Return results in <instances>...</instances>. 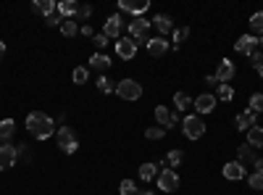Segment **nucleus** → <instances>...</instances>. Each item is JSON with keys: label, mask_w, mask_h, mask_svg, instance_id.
Instances as JSON below:
<instances>
[{"label": "nucleus", "mask_w": 263, "mask_h": 195, "mask_svg": "<svg viewBox=\"0 0 263 195\" xmlns=\"http://www.w3.org/2000/svg\"><path fill=\"white\" fill-rule=\"evenodd\" d=\"M55 24H63L61 13H53V16H48V27H55Z\"/></svg>", "instance_id": "obj_41"}, {"label": "nucleus", "mask_w": 263, "mask_h": 195, "mask_svg": "<svg viewBox=\"0 0 263 195\" xmlns=\"http://www.w3.org/2000/svg\"><path fill=\"white\" fill-rule=\"evenodd\" d=\"M248 185H250V190H263V174L260 171H253L248 177Z\"/></svg>", "instance_id": "obj_35"}, {"label": "nucleus", "mask_w": 263, "mask_h": 195, "mask_svg": "<svg viewBox=\"0 0 263 195\" xmlns=\"http://www.w3.org/2000/svg\"><path fill=\"white\" fill-rule=\"evenodd\" d=\"M150 24L153 21H147V19H142V16H137V19H132L129 21V37L132 40H140V42H145L147 45V32H150Z\"/></svg>", "instance_id": "obj_4"}, {"label": "nucleus", "mask_w": 263, "mask_h": 195, "mask_svg": "<svg viewBox=\"0 0 263 195\" xmlns=\"http://www.w3.org/2000/svg\"><path fill=\"white\" fill-rule=\"evenodd\" d=\"M156 119H158V127H163V129L177 127V121H179L177 111H171V108H166V105H156Z\"/></svg>", "instance_id": "obj_7"}, {"label": "nucleus", "mask_w": 263, "mask_h": 195, "mask_svg": "<svg viewBox=\"0 0 263 195\" xmlns=\"http://www.w3.org/2000/svg\"><path fill=\"white\" fill-rule=\"evenodd\" d=\"M116 53H119V58L132 61V58L137 56V42L132 40V37H121V40L116 42Z\"/></svg>", "instance_id": "obj_8"}, {"label": "nucleus", "mask_w": 263, "mask_h": 195, "mask_svg": "<svg viewBox=\"0 0 263 195\" xmlns=\"http://www.w3.org/2000/svg\"><path fill=\"white\" fill-rule=\"evenodd\" d=\"M158 174H161V171H158V164H142L140 166V180H145V182H153V180H158Z\"/></svg>", "instance_id": "obj_23"}, {"label": "nucleus", "mask_w": 263, "mask_h": 195, "mask_svg": "<svg viewBox=\"0 0 263 195\" xmlns=\"http://www.w3.org/2000/svg\"><path fill=\"white\" fill-rule=\"evenodd\" d=\"M250 29H253V37H255V34L263 37V11H258V13L250 16Z\"/></svg>", "instance_id": "obj_27"}, {"label": "nucleus", "mask_w": 263, "mask_h": 195, "mask_svg": "<svg viewBox=\"0 0 263 195\" xmlns=\"http://www.w3.org/2000/svg\"><path fill=\"white\" fill-rule=\"evenodd\" d=\"M237 161L242 164V166H253V169H255V161H258V156L253 153V148L245 143V145H239V148H237Z\"/></svg>", "instance_id": "obj_18"}, {"label": "nucleus", "mask_w": 263, "mask_h": 195, "mask_svg": "<svg viewBox=\"0 0 263 195\" xmlns=\"http://www.w3.org/2000/svg\"><path fill=\"white\" fill-rule=\"evenodd\" d=\"M153 24H156V29L161 32V37L174 29V21H171V16H166V13H156V16H153Z\"/></svg>", "instance_id": "obj_20"}, {"label": "nucleus", "mask_w": 263, "mask_h": 195, "mask_svg": "<svg viewBox=\"0 0 263 195\" xmlns=\"http://www.w3.org/2000/svg\"><path fill=\"white\" fill-rule=\"evenodd\" d=\"M55 140H58V148L63 150V153H77V148H79V140H77V132L71 127H58V132H55Z\"/></svg>", "instance_id": "obj_2"}, {"label": "nucleus", "mask_w": 263, "mask_h": 195, "mask_svg": "<svg viewBox=\"0 0 263 195\" xmlns=\"http://www.w3.org/2000/svg\"><path fill=\"white\" fill-rule=\"evenodd\" d=\"M79 32H82L84 37H95V32H92V24H84V27H79Z\"/></svg>", "instance_id": "obj_42"}, {"label": "nucleus", "mask_w": 263, "mask_h": 195, "mask_svg": "<svg viewBox=\"0 0 263 195\" xmlns=\"http://www.w3.org/2000/svg\"><path fill=\"white\" fill-rule=\"evenodd\" d=\"M103 34H105L108 40L121 34V16H119V13H114V16H108V19H105V24H103Z\"/></svg>", "instance_id": "obj_14"}, {"label": "nucleus", "mask_w": 263, "mask_h": 195, "mask_svg": "<svg viewBox=\"0 0 263 195\" xmlns=\"http://www.w3.org/2000/svg\"><path fill=\"white\" fill-rule=\"evenodd\" d=\"M6 56V42H0V58Z\"/></svg>", "instance_id": "obj_44"}, {"label": "nucleus", "mask_w": 263, "mask_h": 195, "mask_svg": "<svg viewBox=\"0 0 263 195\" xmlns=\"http://www.w3.org/2000/svg\"><path fill=\"white\" fill-rule=\"evenodd\" d=\"M166 132H168V129H163V127H147L145 129V137L147 140H163Z\"/></svg>", "instance_id": "obj_29"}, {"label": "nucleus", "mask_w": 263, "mask_h": 195, "mask_svg": "<svg viewBox=\"0 0 263 195\" xmlns=\"http://www.w3.org/2000/svg\"><path fill=\"white\" fill-rule=\"evenodd\" d=\"M255 171H260V174H263V158H258V161H255Z\"/></svg>", "instance_id": "obj_43"}, {"label": "nucleus", "mask_w": 263, "mask_h": 195, "mask_svg": "<svg viewBox=\"0 0 263 195\" xmlns=\"http://www.w3.org/2000/svg\"><path fill=\"white\" fill-rule=\"evenodd\" d=\"M108 42H111V40H108V37H105L103 32L92 37V45H95V48H105V45H108Z\"/></svg>", "instance_id": "obj_39"}, {"label": "nucleus", "mask_w": 263, "mask_h": 195, "mask_svg": "<svg viewBox=\"0 0 263 195\" xmlns=\"http://www.w3.org/2000/svg\"><path fill=\"white\" fill-rule=\"evenodd\" d=\"M174 108L177 111H187V108H192V98L187 93H177L174 95Z\"/></svg>", "instance_id": "obj_26"}, {"label": "nucleus", "mask_w": 263, "mask_h": 195, "mask_svg": "<svg viewBox=\"0 0 263 195\" xmlns=\"http://www.w3.org/2000/svg\"><path fill=\"white\" fill-rule=\"evenodd\" d=\"M116 93H119V98H124V100H140V98H142V84L135 82V79H121V82L116 84Z\"/></svg>", "instance_id": "obj_3"}, {"label": "nucleus", "mask_w": 263, "mask_h": 195, "mask_svg": "<svg viewBox=\"0 0 263 195\" xmlns=\"http://www.w3.org/2000/svg\"><path fill=\"white\" fill-rule=\"evenodd\" d=\"M32 11L34 13H42V16H53L55 11H58V3H55V0H34V3H32Z\"/></svg>", "instance_id": "obj_19"}, {"label": "nucleus", "mask_w": 263, "mask_h": 195, "mask_svg": "<svg viewBox=\"0 0 263 195\" xmlns=\"http://www.w3.org/2000/svg\"><path fill=\"white\" fill-rule=\"evenodd\" d=\"M221 171H224V177H227V180H232V182L245 180V166L239 164V161H229V164H227Z\"/></svg>", "instance_id": "obj_16"}, {"label": "nucleus", "mask_w": 263, "mask_h": 195, "mask_svg": "<svg viewBox=\"0 0 263 195\" xmlns=\"http://www.w3.org/2000/svg\"><path fill=\"white\" fill-rule=\"evenodd\" d=\"M87 77H90V74H87V69H84V66H77V69H74V74H71L74 84H84V82H87Z\"/></svg>", "instance_id": "obj_37"}, {"label": "nucleus", "mask_w": 263, "mask_h": 195, "mask_svg": "<svg viewBox=\"0 0 263 195\" xmlns=\"http://www.w3.org/2000/svg\"><path fill=\"white\" fill-rule=\"evenodd\" d=\"M203 135H205V121H203L200 116L190 114V116L184 119V137H190V140H200Z\"/></svg>", "instance_id": "obj_5"}, {"label": "nucleus", "mask_w": 263, "mask_h": 195, "mask_svg": "<svg viewBox=\"0 0 263 195\" xmlns=\"http://www.w3.org/2000/svg\"><path fill=\"white\" fill-rule=\"evenodd\" d=\"M182 161H184V153H182V150H179V148H174V150H171V153L166 156V164H168L171 169H174V166H179Z\"/></svg>", "instance_id": "obj_30"}, {"label": "nucleus", "mask_w": 263, "mask_h": 195, "mask_svg": "<svg viewBox=\"0 0 263 195\" xmlns=\"http://www.w3.org/2000/svg\"><path fill=\"white\" fill-rule=\"evenodd\" d=\"M232 98H234V90H232V84H218V100L229 103Z\"/></svg>", "instance_id": "obj_33"}, {"label": "nucleus", "mask_w": 263, "mask_h": 195, "mask_svg": "<svg viewBox=\"0 0 263 195\" xmlns=\"http://www.w3.org/2000/svg\"><path fill=\"white\" fill-rule=\"evenodd\" d=\"M90 69H95V72H108V69H111V58L103 56V53L90 56Z\"/></svg>", "instance_id": "obj_22"}, {"label": "nucleus", "mask_w": 263, "mask_h": 195, "mask_svg": "<svg viewBox=\"0 0 263 195\" xmlns=\"http://www.w3.org/2000/svg\"><path fill=\"white\" fill-rule=\"evenodd\" d=\"M168 45H171V42L166 37H153V40H147V53L153 58H161V56L168 53Z\"/></svg>", "instance_id": "obj_11"}, {"label": "nucleus", "mask_w": 263, "mask_h": 195, "mask_svg": "<svg viewBox=\"0 0 263 195\" xmlns=\"http://www.w3.org/2000/svg\"><path fill=\"white\" fill-rule=\"evenodd\" d=\"M119 192H121V195H140L137 185L132 182V180H121V185H119Z\"/></svg>", "instance_id": "obj_31"}, {"label": "nucleus", "mask_w": 263, "mask_h": 195, "mask_svg": "<svg viewBox=\"0 0 263 195\" xmlns=\"http://www.w3.org/2000/svg\"><path fill=\"white\" fill-rule=\"evenodd\" d=\"M248 145L250 148H263V127L248 129Z\"/></svg>", "instance_id": "obj_25"}, {"label": "nucleus", "mask_w": 263, "mask_h": 195, "mask_svg": "<svg viewBox=\"0 0 263 195\" xmlns=\"http://www.w3.org/2000/svg\"><path fill=\"white\" fill-rule=\"evenodd\" d=\"M98 90L108 95V93H114V90H116V84H114L111 79H108V77H100V79H98Z\"/></svg>", "instance_id": "obj_36"}, {"label": "nucleus", "mask_w": 263, "mask_h": 195, "mask_svg": "<svg viewBox=\"0 0 263 195\" xmlns=\"http://www.w3.org/2000/svg\"><path fill=\"white\" fill-rule=\"evenodd\" d=\"M119 8L137 19V16H142L150 8V3H147V0H119Z\"/></svg>", "instance_id": "obj_9"}, {"label": "nucleus", "mask_w": 263, "mask_h": 195, "mask_svg": "<svg viewBox=\"0 0 263 195\" xmlns=\"http://www.w3.org/2000/svg\"><path fill=\"white\" fill-rule=\"evenodd\" d=\"M27 129L34 140H48L55 132V121L45 114V111H32L27 116Z\"/></svg>", "instance_id": "obj_1"}, {"label": "nucleus", "mask_w": 263, "mask_h": 195, "mask_svg": "<svg viewBox=\"0 0 263 195\" xmlns=\"http://www.w3.org/2000/svg\"><path fill=\"white\" fill-rule=\"evenodd\" d=\"M248 58H250V63H253V66L258 69L260 63H263V50H260V45H258V48H255V50H253V53H250Z\"/></svg>", "instance_id": "obj_38"}, {"label": "nucleus", "mask_w": 263, "mask_h": 195, "mask_svg": "<svg viewBox=\"0 0 263 195\" xmlns=\"http://www.w3.org/2000/svg\"><path fill=\"white\" fill-rule=\"evenodd\" d=\"M140 195H153V192H140Z\"/></svg>", "instance_id": "obj_47"}, {"label": "nucleus", "mask_w": 263, "mask_h": 195, "mask_svg": "<svg viewBox=\"0 0 263 195\" xmlns=\"http://www.w3.org/2000/svg\"><path fill=\"white\" fill-rule=\"evenodd\" d=\"M13 129H16L13 119H3V121H0V145L8 143V140L13 137Z\"/></svg>", "instance_id": "obj_24"}, {"label": "nucleus", "mask_w": 263, "mask_h": 195, "mask_svg": "<svg viewBox=\"0 0 263 195\" xmlns=\"http://www.w3.org/2000/svg\"><path fill=\"white\" fill-rule=\"evenodd\" d=\"M92 16V6H79V11H77V19L82 21V19H90Z\"/></svg>", "instance_id": "obj_40"}, {"label": "nucleus", "mask_w": 263, "mask_h": 195, "mask_svg": "<svg viewBox=\"0 0 263 195\" xmlns=\"http://www.w3.org/2000/svg\"><path fill=\"white\" fill-rule=\"evenodd\" d=\"M234 63L229 61V58H224L221 63H218V69H216V79H218V84H229L232 79H234Z\"/></svg>", "instance_id": "obj_10"}, {"label": "nucleus", "mask_w": 263, "mask_h": 195, "mask_svg": "<svg viewBox=\"0 0 263 195\" xmlns=\"http://www.w3.org/2000/svg\"><path fill=\"white\" fill-rule=\"evenodd\" d=\"M61 32L66 34V37H74V34H79V24L74 19H63V24H61Z\"/></svg>", "instance_id": "obj_28"}, {"label": "nucleus", "mask_w": 263, "mask_h": 195, "mask_svg": "<svg viewBox=\"0 0 263 195\" xmlns=\"http://www.w3.org/2000/svg\"><path fill=\"white\" fill-rule=\"evenodd\" d=\"M77 11H79V3H77V0H61V3H58L61 19H74Z\"/></svg>", "instance_id": "obj_21"}, {"label": "nucleus", "mask_w": 263, "mask_h": 195, "mask_svg": "<svg viewBox=\"0 0 263 195\" xmlns=\"http://www.w3.org/2000/svg\"><path fill=\"white\" fill-rule=\"evenodd\" d=\"M158 190L163 192H177L179 190V174L174 169H161L158 174Z\"/></svg>", "instance_id": "obj_6"}, {"label": "nucleus", "mask_w": 263, "mask_h": 195, "mask_svg": "<svg viewBox=\"0 0 263 195\" xmlns=\"http://www.w3.org/2000/svg\"><path fill=\"white\" fill-rule=\"evenodd\" d=\"M187 37H190V27H179V29H174V48H179Z\"/></svg>", "instance_id": "obj_32"}, {"label": "nucleus", "mask_w": 263, "mask_h": 195, "mask_svg": "<svg viewBox=\"0 0 263 195\" xmlns=\"http://www.w3.org/2000/svg\"><path fill=\"white\" fill-rule=\"evenodd\" d=\"M234 48H237V53H245V56H250L255 48H258V37H253V34H242L237 42H234Z\"/></svg>", "instance_id": "obj_17"}, {"label": "nucleus", "mask_w": 263, "mask_h": 195, "mask_svg": "<svg viewBox=\"0 0 263 195\" xmlns=\"http://www.w3.org/2000/svg\"><path fill=\"white\" fill-rule=\"evenodd\" d=\"M250 111H253V114H263V95H260V93L250 95Z\"/></svg>", "instance_id": "obj_34"}, {"label": "nucleus", "mask_w": 263, "mask_h": 195, "mask_svg": "<svg viewBox=\"0 0 263 195\" xmlns=\"http://www.w3.org/2000/svg\"><path fill=\"white\" fill-rule=\"evenodd\" d=\"M258 45H260V50H263V37H260V40H258Z\"/></svg>", "instance_id": "obj_46"}, {"label": "nucleus", "mask_w": 263, "mask_h": 195, "mask_svg": "<svg viewBox=\"0 0 263 195\" xmlns=\"http://www.w3.org/2000/svg\"><path fill=\"white\" fill-rule=\"evenodd\" d=\"M16 158H18V156H16V148H13L11 143L0 145V169H3V171L11 169V166L16 164Z\"/></svg>", "instance_id": "obj_12"}, {"label": "nucleus", "mask_w": 263, "mask_h": 195, "mask_svg": "<svg viewBox=\"0 0 263 195\" xmlns=\"http://www.w3.org/2000/svg\"><path fill=\"white\" fill-rule=\"evenodd\" d=\"M234 124H237V129H242V132H248V129L258 127V114H253L250 108H248V111H242V114H237Z\"/></svg>", "instance_id": "obj_13"}, {"label": "nucleus", "mask_w": 263, "mask_h": 195, "mask_svg": "<svg viewBox=\"0 0 263 195\" xmlns=\"http://www.w3.org/2000/svg\"><path fill=\"white\" fill-rule=\"evenodd\" d=\"M192 105H195L197 114H211L213 108H216V95H208V93L205 95H197Z\"/></svg>", "instance_id": "obj_15"}, {"label": "nucleus", "mask_w": 263, "mask_h": 195, "mask_svg": "<svg viewBox=\"0 0 263 195\" xmlns=\"http://www.w3.org/2000/svg\"><path fill=\"white\" fill-rule=\"evenodd\" d=\"M258 74H260V79H263V63H260V66H258Z\"/></svg>", "instance_id": "obj_45"}]
</instances>
